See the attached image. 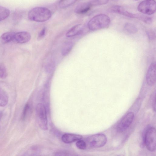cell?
<instances>
[{"label": "cell", "mask_w": 156, "mask_h": 156, "mask_svg": "<svg viewBox=\"0 0 156 156\" xmlns=\"http://www.w3.org/2000/svg\"><path fill=\"white\" fill-rule=\"evenodd\" d=\"M51 15V12L48 9L37 7L32 8L29 11L28 17L31 21L42 22L49 20Z\"/></svg>", "instance_id": "cell-1"}, {"label": "cell", "mask_w": 156, "mask_h": 156, "mask_svg": "<svg viewBox=\"0 0 156 156\" xmlns=\"http://www.w3.org/2000/svg\"><path fill=\"white\" fill-rule=\"evenodd\" d=\"M110 23V19L104 14L96 15L88 22L87 27L91 30H96L108 27Z\"/></svg>", "instance_id": "cell-2"}, {"label": "cell", "mask_w": 156, "mask_h": 156, "mask_svg": "<svg viewBox=\"0 0 156 156\" xmlns=\"http://www.w3.org/2000/svg\"><path fill=\"white\" fill-rule=\"evenodd\" d=\"M35 111L39 127L43 130H47L48 120L45 106L42 103H39L36 106Z\"/></svg>", "instance_id": "cell-3"}, {"label": "cell", "mask_w": 156, "mask_h": 156, "mask_svg": "<svg viewBox=\"0 0 156 156\" xmlns=\"http://www.w3.org/2000/svg\"><path fill=\"white\" fill-rule=\"evenodd\" d=\"M107 139L106 136L101 133L95 134L87 137L86 139L87 147L98 148L102 147L106 143Z\"/></svg>", "instance_id": "cell-4"}, {"label": "cell", "mask_w": 156, "mask_h": 156, "mask_svg": "<svg viewBox=\"0 0 156 156\" xmlns=\"http://www.w3.org/2000/svg\"><path fill=\"white\" fill-rule=\"evenodd\" d=\"M156 130L151 127L148 128L144 136V141L147 149L153 152L156 150Z\"/></svg>", "instance_id": "cell-5"}, {"label": "cell", "mask_w": 156, "mask_h": 156, "mask_svg": "<svg viewBox=\"0 0 156 156\" xmlns=\"http://www.w3.org/2000/svg\"><path fill=\"white\" fill-rule=\"evenodd\" d=\"M138 11L143 14L151 15L156 10V3L154 0H145L141 2L137 7Z\"/></svg>", "instance_id": "cell-6"}, {"label": "cell", "mask_w": 156, "mask_h": 156, "mask_svg": "<svg viewBox=\"0 0 156 156\" xmlns=\"http://www.w3.org/2000/svg\"><path fill=\"white\" fill-rule=\"evenodd\" d=\"M133 113L129 112L125 115L121 119L118 124L117 129L119 132H122L126 131L132 123L134 118Z\"/></svg>", "instance_id": "cell-7"}, {"label": "cell", "mask_w": 156, "mask_h": 156, "mask_svg": "<svg viewBox=\"0 0 156 156\" xmlns=\"http://www.w3.org/2000/svg\"><path fill=\"white\" fill-rule=\"evenodd\" d=\"M156 80V65L155 62L152 63L148 69L146 76V80L148 85H154Z\"/></svg>", "instance_id": "cell-8"}, {"label": "cell", "mask_w": 156, "mask_h": 156, "mask_svg": "<svg viewBox=\"0 0 156 156\" xmlns=\"http://www.w3.org/2000/svg\"><path fill=\"white\" fill-rule=\"evenodd\" d=\"M110 11L113 13L120 14L129 17L137 19L139 14H133L125 10L119 5L113 6L110 8Z\"/></svg>", "instance_id": "cell-9"}, {"label": "cell", "mask_w": 156, "mask_h": 156, "mask_svg": "<svg viewBox=\"0 0 156 156\" xmlns=\"http://www.w3.org/2000/svg\"><path fill=\"white\" fill-rule=\"evenodd\" d=\"M31 35L28 32L25 31L16 33L14 40L18 43L23 44L29 41L31 39Z\"/></svg>", "instance_id": "cell-10"}, {"label": "cell", "mask_w": 156, "mask_h": 156, "mask_svg": "<svg viewBox=\"0 0 156 156\" xmlns=\"http://www.w3.org/2000/svg\"><path fill=\"white\" fill-rule=\"evenodd\" d=\"M82 136L80 135L73 133H65L62 137V140L64 143L69 144L81 140Z\"/></svg>", "instance_id": "cell-11"}, {"label": "cell", "mask_w": 156, "mask_h": 156, "mask_svg": "<svg viewBox=\"0 0 156 156\" xmlns=\"http://www.w3.org/2000/svg\"><path fill=\"white\" fill-rule=\"evenodd\" d=\"M92 7L90 2L81 3L75 9V12L78 14H83L87 12Z\"/></svg>", "instance_id": "cell-12"}, {"label": "cell", "mask_w": 156, "mask_h": 156, "mask_svg": "<svg viewBox=\"0 0 156 156\" xmlns=\"http://www.w3.org/2000/svg\"><path fill=\"white\" fill-rule=\"evenodd\" d=\"M83 27L82 25H76L70 28L66 33V36L68 37H71L78 35L83 31Z\"/></svg>", "instance_id": "cell-13"}, {"label": "cell", "mask_w": 156, "mask_h": 156, "mask_svg": "<svg viewBox=\"0 0 156 156\" xmlns=\"http://www.w3.org/2000/svg\"><path fill=\"white\" fill-rule=\"evenodd\" d=\"M15 32H8L3 34L0 37L2 42L3 44H6L14 40Z\"/></svg>", "instance_id": "cell-14"}, {"label": "cell", "mask_w": 156, "mask_h": 156, "mask_svg": "<svg viewBox=\"0 0 156 156\" xmlns=\"http://www.w3.org/2000/svg\"><path fill=\"white\" fill-rule=\"evenodd\" d=\"M8 100L9 97L7 93L0 87V107H3L6 105Z\"/></svg>", "instance_id": "cell-15"}, {"label": "cell", "mask_w": 156, "mask_h": 156, "mask_svg": "<svg viewBox=\"0 0 156 156\" xmlns=\"http://www.w3.org/2000/svg\"><path fill=\"white\" fill-rule=\"evenodd\" d=\"M73 46V43L71 41H68L63 44L62 49V54L63 56L67 55L71 51Z\"/></svg>", "instance_id": "cell-16"}, {"label": "cell", "mask_w": 156, "mask_h": 156, "mask_svg": "<svg viewBox=\"0 0 156 156\" xmlns=\"http://www.w3.org/2000/svg\"><path fill=\"white\" fill-rule=\"evenodd\" d=\"M78 0H60L58 2L59 7L61 9L67 7L75 3Z\"/></svg>", "instance_id": "cell-17"}, {"label": "cell", "mask_w": 156, "mask_h": 156, "mask_svg": "<svg viewBox=\"0 0 156 156\" xmlns=\"http://www.w3.org/2000/svg\"><path fill=\"white\" fill-rule=\"evenodd\" d=\"M10 11L9 9L0 6V21L4 20L9 15Z\"/></svg>", "instance_id": "cell-18"}, {"label": "cell", "mask_w": 156, "mask_h": 156, "mask_svg": "<svg viewBox=\"0 0 156 156\" xmlns=\"http://www.w3.org/2000/svg\"><path fill=\"white\" fill-rule=\"evenodd\" d=\"M125 30L128 33L131 34H135L138 31V29L134 24L129 23H126L124 26Z\"/></svg>", "instance_id": "cell-19"}, {"label": "cell", "mask_w": 156, "mask_h": 156, "mask_svg": "<svg viewBox=\"0 0 156 156\" xmlns=\"http://www.w3.org/2000/svg\"><path fill=\"white\" fill-rule=\"evenodd\" d=\"M30 109V104L27 103L25 105L23 108L21 116V119L23 120H25L27 117Z\"/></svg>", "instance_id": "cell-20"}, {"label": "cell", "mask_w": 156, "mask_h": 156, "mask_svg": "<svg viewBox=\"0 0 156 156\" xmlns=\"http://www.w3.org/2000/svg\"><path fill=\"white\" fill-rule=\"evenodd\" d=\"M7 76V69L5 65L3 63L0 64V78H5Z\"/></svg>", "instance_id": "cell-21"}, {"label": "cell", "mask_w": 156, "mask_h": 156, "mask_svg": "<svg viewBox=\"0 0 156 156\" xmlns=\"http://www.w3.org/2000/svg\"><path fill=\"white\" fill-rule=\"evenodd\" d=\"M109 0H91L89 2L92 7L97 6L105 4L108 3Z\"/></svg>", "instance_id": "cell-22"}, {"label": "cell", "mask_w": 156, "mask_h": 156, "mask_svg": "<svg viewBox=\"0 0 156 156\" xmlns=\"http://www.w3.org/2000/svg\"><path fill=\"white\" fill-rule=\"evenodd\" d=\"M76 146L78 148L81 150H84L87 148L86 142L81 140H77L76 143Z\"/></svg>", "instance_id": "cell-23"}, {"label": "cell", "mask_w": 156, "mask_h": 156, "mask_svg": "<svg viewBox=\"0 0 156 156\" xmlns=\"http://www.w3.org/2000/svg\"><path fill=\"white\" fill-rule=\"evenodd\" d=\"M46 31V27L43 28L39 33L38 38V39L41 40L45 36Z\"/></svg>", "instance_id": "cell-24"}, {"label": "cell", "mask_w": 156, "mask_h": 156, "mask_svg": "<svg viewBox=\"0 0 156 156\" xmlns=\"http://www.w3.org/2000/svg\"><path fill=\"white\" fill-rule=\"evenodd\" d=\"M148 38L151 39H153L155 38V34L154 32L152 30L148 31L147 32Z\"/></svg>", "instance_id": "cell-25"}, {"label": "cell", "mask_w": 156, "mask_h": 156, "mask_svg": "<svg viewBox=\"0 0 156 156\" xmlns=\"http://www.w3.org/2000/svg\"><path fill=\"white\" fill-rule=\"evenodd\" d=\"M153 108L154 110H155V95L153 98Z\"/></svg>", "instance_id": "cell-26"}, {"label": "cell", "mask_w": 156, "mask_h": 156, "mask_svg": "<svg viewBox=\"0 0 156 156\" xmlns=\"http://www.w3.org/2000/svg\"><path fill=\"white\" fill-rule=\"evenodd\" d=\"M2 113L1 112H0V119L2 117Z\"/></svg>", "instance_id": "cell-27"}, {"label": "cell", "mask_w": 156, "mask_h": 156, "mask_svg": "<svg viewBox=\"0 0 156 156\" xmlns=\"http://www.w3.org/2000/svg\"><path fill=\"white\" fill-rule=\"evenodd\" d=\"M135 0V1H138L139 0Z\"/></svg>", "instance_id": "cell-28"}]
</instances>
